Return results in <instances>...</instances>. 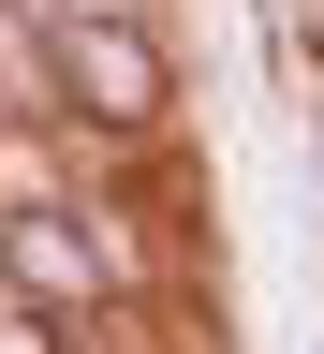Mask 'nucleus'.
<instances>
[{
    "instance_id": "nucleus-1",
    "label": "nucleus",
    "mask_w": 324,
    "mask_h": 354,
    "mask_svg": "<svg viewBox=\"0 0 324 354\" xmlns=\"http://www.w3.org/2000/svg\"><path fill=\"white\" fill-rule=\"evenodd\" d=\"M59 118L74 148H133V133H192V59L177 15H59Z\"/></svg>"
},
{
    "instance_id": "nucleus-2",
    "label": "nucleus",
    "mask_w": 324,
    "mask_h": 354,
    "mask_svg": "<svg viewBox=\"0 0 324 354\" xmlns=\"http://www.w3.org/2000/svg\"><path fill=\"white\" fill-rule=\"evenodd\" d=\"M0 266H15V295L59 310V325H104V310L148 295V251H133L88 192H74V207H15V221H0Z\"/></svg>"
},
{
    "instance_id": "nucleus-3",
    "label": "nucleus",
    "mask_w": 324,
    "mask_h": 354,
    "mask_svg": "<svg viewBox=\"0 0 324 354\" xmlns=\"http://www.w3.org/2000/svg\"><path fill=\"white\" fill-rule=\"evenodd\" d=\"M74 192H88L74 118H0V221H15V207H74Z\"/></svg>"
},
{
    "instance_id": "nucleus-4",
    "label": "nucleus",
    "mask_w": 324,
    "mask_h": 354,
    "mask_svg": "<svg viewBox=\"0 0 324 354\" xmlns=\"http://www.w3.org/2000/svg\"><path fill=\"white\" fill-rule=\"evenodd\" d=\"M0 354H88V325H59V310H30V295H0Z\"/></svg>"
},
{
    "instance_id": "nucleus-5",
    "label": "nucleus",
    "mask_w": 324,
    "mask_h": 354,
    "mask_svg": "<svg viewBox=\"0 0 324 354\" xmlns=\"http://www.w3.org/2000/svg\"><path fill=\"white\" fill-rule=\"evenodd\" d=\"M59 15H177V0H44V30Z\"/></svg>"
},
{
    "instance_id": "nucleus-6",
    "label": "nucleus",
    "mask_w": 324,
    "mask_h": 354,
    "mask_svg": "<svg viewBox=\"0 0 324 354\" xmlns=\"http://www.w3.org/2000/svg\"><path fill=\"white\" fill-rule=\"evenodd\" d=\"M0 295H15V266H0Z\"/></svg>"
},
{
    "instance_id": "nucleus-7",
    "label": "nucleus",
    "mask_w": 324,
    "mask_h": 354,
    "mask_svg": "<svg viewBox=\"0 0 324 354\" xmlns=\"http://www.w3.org/2000/svg\"><path fill=\"white\" fill-rule=\"evenodd\" d=\"M88 354H104V339H88Z\"/></svg>"
},
{
    "instance_id": "nucleus-8",
    "label": "nucleus",
    "mask_w": 324,
    "mask_h": 354,
    "mask_svg": "<svg viewBox=\"0 0 324 354\" xmlns=\"http://www.w3.org/2000/svg\"><path fill=\"white\" fill-rule=\"evenodd\" d=\"M309 354H324V339H309Z\"/></svg>"
}]
</instances>
